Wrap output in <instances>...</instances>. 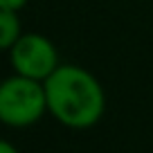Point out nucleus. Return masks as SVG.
<instances>
[{"instance_id": "nucleus-5", "label": "nucleus", "mask_w": 153, "mask_h": 153, "mask_svg": "<svg viewBox=\"0 0 153 153\" xmlns=\"http://www.w3.org/2000/svg\"><path fill=\"white\" fill-rule=\"evenodd\" d=\"M27 5V0H0V9H11V11H20Z\"/></svg>"}, {"instance_id": "nucleus-1", "label": "nucleus", "mask_w": 153, "mask_h": 153, "mask_svg": "<svg viewBox=\"0 0 153 153\" xmlns=\"http://www.w3.org/2000/svg\"><path fill=\"white\" fill-rule=\"evenodd\" d=\"M48 113L61 126L86 131L101 122L106 113V92L92 72L81 65L61 63L43 81Z\"/></svg>"}, {"instance_id": "nucleus-4", "label": "nucleus", "mask_w": 153, "mask_h": 153, "mask_svg": "<svg viewBox=\"0 0 153 153\" xmlns=\"http://www.w3.org/2000/svg\"><path fill=\"white\" fill-rule=\"evenodd\" d=\"M23 36L18 11L0 9V52H9L14 43Z\"/></svg>"}, {"instance_id": "nucleus-2", "label": "nucleus", "mask_w": 153, "mask_h": 153, "mask_svg": "<svg viewBox=\"0 0 153 153\" xmlns=\"http://www.w3.org/2000/svg\"><path fill=\"white\" fill-rule=\"evenodd\" d=\"M48 113L43 81L23 74H11L0 81V124L9 128H27Z\"/></svg>"}, {"instance_id": "nucleus-3", "label": "nucleus", "mask_w": 153, "mask_h": 153, "mask_svg": "<svg viewBox=\"0 0 153 153\" xmlns=\"http://www.w3.org/2000/svg\"><path fill=\"white\" fill-rule=\"evenodd\" d=\"M9 61L16 74L29 76L36 81H45L61 63L54 43L48 36L36 32H27L9 50Z\"/></svg>"}, {"instance_id": "nucleus-6", "label": "nucleus", "mask_w": 153, "mask_h": 153, "mask_svg": "<svg viewBox=\"0 0 153 153\" xmlns=\"http://www.w3.org/2000/svg\"><path fill=\"white\" fill-rule=\"evenodd\" d=\"M0 153H20V151H18V149H16L11 142H7V140H0Z\"/></svg>"}]
</instances>
